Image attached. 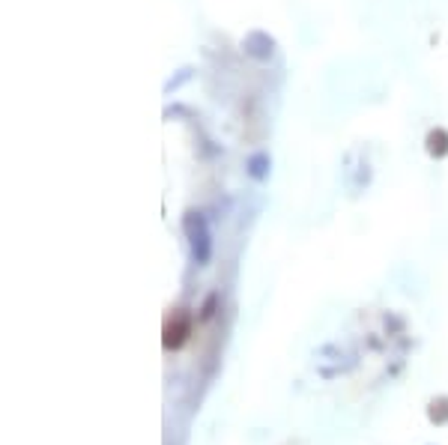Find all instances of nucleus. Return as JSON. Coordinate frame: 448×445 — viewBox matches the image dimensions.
I'll return each mask as SVG.
<instances>
[{
    "label": "nucleus",
    "mask_w": 448,
    "mask_h": 445,
    "mask_svg": "<svg viewBox=\"0 0 448 445\" xmlns=\"http://www.w3.org/2000/svg\"><path fill=\"white\" fill-rule=\"evenodd\" d=\"M183 236H186V246H188V254H192V263L195 266H209L212 260V227H209V218L206 213H200V209H188L183 216Z\"/></svg>",
    "instance_id": "f257e3e1"
},
{
    "label": "nucleus",
    "mask_w": 448,
    "mask_h": 445,
    "mask_svg": "<svg viewBox=\"0 0 448 445\" xmlns=\"http://www.w3.org/2000/svg\"><path fill=\"white\" fill-rule=\"evenodd\" d=\"M275 48H278V42L266 30H248L242 36V54L254 63H269L275 57Z\"/></svg>",
    "instance_id": "f03ea898"
},
{
    "label": "nucleus",
    "mask_w": 448,
    "mask_h": 445,
    "mask_svg": "<svg viewBox=\"0 0 448 445\" xmlns=\"http://www.w3.org/2000/svg\"><path fill=\"white\" fill-rule=\"evenodd\" d=\"M188 329H192V320L183 317V314H176V317L167 320V326H164V350L183 347L186 338H188Z\"/></svg>",
    "instance_id": "7ed1b4c3"
},
{
    "label": "nucleus",
    "mask_w": 448,
    "mask_h": 445,
    "mask_svg": "<svg viewBox=\"0 0 448 445\" xmlns=\"http://www.w3.org/2000/svg\"><path fill=\"white\" fill-rule=\"evenodd\" d=\"M245 174H248L254 183H266L269 174H272V155H269L266 150L251 153L248 159H245Z\"/></svg>",
    "instance_id": "20e7f679"
},
{
    "label": "nucleus",
    "mask_w": 448,
    "mask_h": 445,
    "mask_svg": "<svg viewBox=\"0 0 448 445\" xmlns=\"http://www.w3.org/2000/svg\"><path fill=\"white\" fill-rule=\"evenodd\" d=\"M428 418H430V425H436V428L448 425V395H440V397L430 400L428 404Z\"/></svg>",
    "instance_id": "39448f33"
},
{
    "label": "nucleus",
    "mask_w": 448,
    "mask_h": 445,
    "mask_svg": "<svg viewBox=\"0 0 448 445\" xmlns=\"http://www.w3.org/2000/svg\"><path fill=\"white\" fill-rule=\"evenodd\" d=\"M428 153L433 159H445L448 155V132L445 129H433L428 135Z\"/></svg>",
    "instance_id": "423d86ee"
},
{
    "label": "nucleus",
    "mask_w": 448,
    "mask_h": 445,
    "mask_svg": "<svg viewBox=\"0 0 448 445\" xmlns=\"http://www.w3.org/2000/svg\"><path fill=\"white\" fill-rule=\"evenodd\" d=\"M192 78H195V66H183V69H179L176 75H171V78H167V81H164V96L176 93L179 87H183V84H188V81H192Z\"/></svg>",
    "instance_id": "0eeeda50"
}]
</instances>
